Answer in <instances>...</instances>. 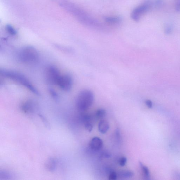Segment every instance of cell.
Segmentation results:
<instances>
[{
    "label": "cell",
    "mask_w": 180,
    "mask_h": 180,
    "mask_svg": "<svg viewBox=\"0 0 180 180\" xmlns=\"http://www.w3.org/2000/svg\"><path fill=\"white\" fill-rule=\"evenodd\" d=\"M1 74L3 77L8 78L15 81L29 90L36 95H39V91L33 85L31 84L25 76L21 73L16 72L2 70Z\"/></svg>",
    "instance_id": "1"
},
{
    "label": "cell",
    "mask_w": 180,
    "mask_h": 180,
    "mask_svg": "<svg viewBox=\"0 0 180 180\" xmlns=\"http://www.w3.org/2000/svg\"><path fill=\"white\" fill-rule=\"evenodd\" d=\"M94 95L89 90H84L79 94L76 101V107L79 111L84 112L91 106L94 101Z\"/></svg>",
    "instance_id": "2"
},
{
    "label": "cell",
    "mask_w": 180,
    "mask_h": 180,
    "mask_svg": "<svg viewBox=\"0 0 180 180\" xmlns=\"http://www.w3.org/2000/svg\"><path fill=\"white\" fill-rule=\"evenodd\" d=\"M39 53L34 47L27 46L24 47L19 51V58L24 63H34L39 59Z\"/></svg>",
    "instance_id": "3"
},
{
    "label": "cell",
    "mask_w": 180,
    "mask_h": 180,
    "mask_svg": "<svg viewBox=\"0 0 180 180\" xmlns=\"http://www.w3.org/2000/svg\"><path fill=\"white\" fill-rule=\"evenodd\" d=\"M152 5L151 2L147 1L137 7L132 12V19L136 21H139L141 18L149 10Z\"/></svg>",
    "instance_id": "4"
},
{
    "label": "cell",
    "mask_w": 180,
    "mask_h": 180,
    "mask_svg": "<svg viewBox=\"0 0 180 180\" xmlns=\"http://www.w3.org/2000/svg\"><path fill=\"white\" fill-rule=\"evenodd\" d=\"M72 78L68 74L61 75L58 80L56 85L64 91H70L73 86Z\"/></svg>",
    "instance_id": "5"
},
{
    "label": "cell",
    "mask_w": 180,
    "mask_h": 180,
    "mask_svg": "<svg viewBox=\"0 0 180 180\" xmlns=\"http://www.w3.org/2000/svg\"><path fill=\"white\" fill-rule=\"evenodd\" d=\"M46 75L47 79L51 84L56 85L57 82L62 74L55 66H50L47 69Z\"/></svg>",
    "instance_id": "6"
},
{
    "label": "cell",
    "mask_w": 180,
    "mask_h": 180,
    "mask_svg": "<svg viewBox=\"0 0 180 180\" xmlns=\"http://www.w3.org/2000/svg\"><path fill=\"white\" fill-rule=\"evenodd\" d=\"M103 141L99 137H94L90 142L89 146L92 150L98 151L102 148L103 146Z\"/></svg>",
    "instance_id": "7"
},
{
    "label": "cell",
    "mask_w": 180,
    "mask_h": 180,
    "mask_svg": "<svg viewBox=\"0 0 180 180\" xmlns=\"http://www.w3.org/2000/svg\"><path fill=\"white\" fill-rule=\"evenodd\" d=\"M35 107V103L33 101L31 100H28L22 103L21 106V109L24 113H31L33 112Z\"/></svg>",
    "instance_id": "8"
},
{
    "label": "cell",
    "mask_w": 180,
    "mask_h": 180,
    "mask_svg": "<svg viewBox=\"0 0 180 180\" xmlns=\"http://www.w3.org/2000/svg\"><path fill=\"white\" fill-rule=\"evenodd\" d=\"M57 162L56 159L54 157L49 158L45 162V168L50 172H55L57 167Z\"/></svg>",
    "instance_id": "9"
},
{
    "label": "cell",
    "mask_w": 180,
    "mask_h": 180,
    "mask_svg": "<svg viewBox=\"0 0 180 180\" xmlns=\"http://www.w3.org/2000/svg\"><path fill=\"white\" fill-rule=\"evenodd\" d=\"M109 122L105 120H102L100 121L98 125L99 131L102 134H105L109 130Z\"/></svg>",
    "instance_id": "10"
},
{
    "label": "cell",
    "mask_w": 180,
    "mask_h": 180,
    "mask_svg": "<svg viewBox=\"0 0 180 180\" xmlns=\"http://www.w3.org/2000/svg\"><path fill=\"white\" fill-rule=\"evenodd\" d=\"M14 174L6 170H0V180H11L14 177Z\"/></svg>",
    "instance_id": "11"
},
{
    "label": "cell",
    "mask_w": 180,
    "mask_h": 180,
    "mask_svg": "<svg viewBox=\"0 0 180 180\" xmlns=\"http://www.w3.org/2000/svg\"><path fill=\"white\" fill-rule=\"evenodd\" d=\"M118 177L123 179H128L134 176V173L129 170H123L118 173Z\"/></svg>",
    "instance_id": "12"
},
{
    "label": "cell",
    "mask_w": 180,
    "mask_h": 180,
    "mask_svg": "<svg viewBox=\"0 0 180 180\" xmlns=\"http://www.w3.org/2000/svg\"><path fill=\"white\" fill-rule=\"evenodd\" d=\"M104 20L105 22L108 24L115 25L120 23L121 22V19L120 17H118L109 16L105 17Z\"/></svg>",
    "instance_id": "13"
},
{
    "label": "cell",
    "mask_w": 180,
    "mask_h": 180,
    "mask_svg": "<svg viewBox=\"0 0 180 180\" xmlns=\"http://www.w3.org/2000/svg\"><path fill=\"white\" fill-rule=\"evenodd\" d=\"M139 165H140V167L145 178L146 179H149L150 174L149 170H148V168L141 162H139Z\"/></svg>",
    "instance_id": "14"
},
{
    "label": "cell",
    "mask_w": 180,
    "mask_h": 180,
    "mask_svg": "<svg viewBox=\"0 0 180 180\" xmlns=\"http://www.w3.org/2000/svg\"><path fill=\"white\" fill-rule=\"evenodd\" d=\"M38 116H39L40 120H41L42 123H43L44 125L47 129L48 130H50L51 126L50 123H49L46 117H45L43 114H39Z\"/></svg>",
    "instance_id": "15"
},
{
    "label": "cell",
    "mask_w": 180,
    "mask_h": 180,
    "mask_svg": "<svg viewBox=\"0 0 180 180\" xmlns=\"http://www.w3.org/2000/svg\"><path fill=\"white\" fill-rule=\"evenodd\" d=\"M106 115V111L104 109H98L96 112V116L99 118H104Z\"/></svg>",
    "instance_id": "16"
},
{
    "label": "cell",
    "mask_w": 180,
    "mask_h": 180,
    "mask_svg": "<svg viewBox=\"0 0 180 180\" xmlns=\"http://www.w3.org/2000/svg\"><path fill=\"white\" fill-rule=\"evenodd\" d=\"M6 29L7 32L10 35H15L16 34V31L12 26L10 25H8L6 26Z\"/></svg>",
    "instance_id": "17"
},
{
    "label": "cell",
    "mask_w": 180,
    "mask_h": 180,
    "mask_svg": "<svg viewBox=\"0 0 180 180\" xmlns=\"http://www.w3.org/2000/svg\"><path fill=\"white\" fill-rule=\"evenodd\" d=\"M85 129L89 132H91L93 129V125L90 122V120L85 121L84 122Z\"/></svg>",
    "instance_id": "18"
},
{
    "label": "cell",
    "mask_w": 180,
    "mask_h": 180,
    "mask_svg": "<svg viewBox=\"0 0 180 180\" xmlns=\"http://www.w3.org/2000/svg\"><path fill=\"white\" fill-rule=\"evenodd\" d=\"M49 92H50V95L56 101H58V96L57 94L56 93V92L54 90L50 89V90H49Z\"/></svg>",
    "instance_id": "19"
},
{
    "label": "cell",
    "mask_w": 180,
    "mask_h": 180,
    "mask_svg": "<svg viewBox=\"0 0 180 180\" xmlns=\"http://www.w3.org/2000/svg\"><path fill=\"white\" fill-rule=\"evenodd\" d=\"M118 175L114 171H112L110 173L109 176V180H116L117 179Z\"/></svg>",
    "instance_id": "20"
},
{
    "label": "cell",
    "mask_w": 180,
    "mask_h": 180,
    "mask_svg": "<svg viewBox=\"0 0 180 180\" xmlns=\"http://www.w3.org/2000/svg\"><path fill=\"white\" fill-rule=\"evenodd\" d=\"M127 159L125 157H121L119 160V164L121 166H124L126 164Z\"/></svg>",
    "instance_id": "21"
},
{
    "label": "cell",
    "mask_w": 180,
    "mask_h": 180,
    "mask_svg": "<svg viewBox=\"0 0 180 180\" xmlns=\"http://www.w3.org/2000/svg\"><path fill=\"white\" fill-rule=\"evenodd\" d=\"M111 156V154L109 152L107 151L103 152L101 154V157L104 158H109Z\"/></svg>",
    "instance_id": "22"
},
{
    "label": "cell",
    "mask_w": 180,
    "mask_h": 180,
    "mask_svg": "<svg viewBox=\"0 0 180 180\" xmlns=\"http://www.w3.org/2000/svg\"><path fill=\"white\" fill-rule=\"evenodd\" d=\"M175 9L177 12H180V0L175 1Z\"/></svg>",
    "instance_id": "23"
},
{
    "label": "cell",
    "mask_w": 180,
    "mask_h": 180,
    "mask_svg": "<svg viewBox=\"0 0 180 180\" xmlns=\"http://www.w3.org/2000/svg\"><path fill=\"white\" fill-rule=\"evenodd\" d=\"M146 104L148 107L151 108L152 106V103L151 101L150 100L146 101Z\"/></svg>",
    "instance_id": "24"
},
{
    "label": "cell",
    "mask_w": 180,
    "mask_h": 180,
    "mask_svg": "<svg viewBox=\"0 0 180 180\" xmlns=\"http://www.w3.org/2000/svg\"><path fill=\"white\" fill-rule=\"evenodd\" d=\"M166 33H169L171 31L172 28L170 26H168L166 27Z\"/></svg>",
    "instance_id": "25"
}]
</instances>
